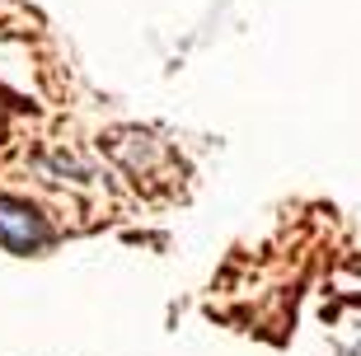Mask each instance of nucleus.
<instances>
[{"label": "nucleus", "mask_w": 361, "mask_h": 356, "mask_svg": "<svg viewBox=\"0 0 361 356\" xmlns=\"http://www.w3.org/2000/svg\"><path fill=\"white\" fill-rule=\"evenodd\" d=\"M52 239V230H47V221H42L28 202L19 197H0V244L14 253H33L42 249Z\"/></svg>", "instance_id": "nucleus-1"}]
</instances>
